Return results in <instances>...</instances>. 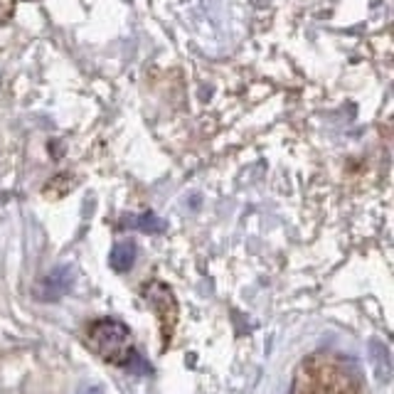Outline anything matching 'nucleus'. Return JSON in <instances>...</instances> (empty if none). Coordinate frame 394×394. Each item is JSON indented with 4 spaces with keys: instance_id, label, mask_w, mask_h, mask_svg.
<instances>
[{
    "instance_id": "obj_5",
    "label": "nucleus",
    "mask_w": 394,
    "mask_h": 394,
    "mask_svg": "<svg viewBox=\"0 0 394 394\" xmlns=\"http://www.w3.org/2000/svg\"><path fill=\"white\" fill-rule=\"evenodd\" d=\"M126 224L133 229H141V232H146V234H156L165 229V222L153 212H143V215H138V217H128Z\"/></svg>"
},
{
    "instance_id": "obj_3",
    "label": "nucleus",
    "mask_w": 394,
    "mask_h": 394,
    "mask_svg": "<svg viewBox=\"0 0 394 394\" xmlns=\"http://www.w3.org/2000/svg\"><path fill=\"white\" fill-rule=\"evenodd\" d=\"M369 360H372V372L374 379L379 384H389L392 382V355H389V348L384 340H369Z\"/></svg>"
},
{
    "instance_id": "obj_1",
    "label": "nucleus",
    "mask_w": 394,
    "mask_h": 394,
    "mask_svg": "<svg viewBox=\"0 0 394 394\" xmlns=\"http://www.w3.org/2000/svg\"><path fill=\"white\" fill-rule=\"evenodd\" d=\"M89 343L91 348L99 353V358H104L107 362L116 365V367H126L131 372H151V365L138 355V350L133 348L131 330L126 328V323L116 318H99L89 325Z\"/></svg>"
},
{
    "instance_id": "obj_4",
    "label": "nucleus",
    "mask_w": 394,
    "mask_h": 394,
    "mask_svg": "<svg viewBox=\"0 0 394 394\" xmlns=\"http://www.w3.org/2000/svg\"><path fill=\"white\" fill-rule=\"evenodd\" d=\"M136 257H138L136 244H133V242H121V244H116V247H114L111 259H109V261H111L114 271L126 273V271H131V269H133V264H136Z\"/></svg>"
},
{
    "instance_id": "obj_2",
    "label": "nucleus",
    "mask_w": 394,
    "mask_h": 394,
    "mask_svg": "<svg viewBox=\"0 0 394 394\" xmlns=\"http://www.w3.org/2000/svg\"><path fill=\"white\" fill-rule=\"evenodd\" d=\"M74 286V269L72 266H55L40 283L37 299L45 304H55V301L64 299L69 288Z\"/></svg>"
},
{
    "instance_id": "obj_6",
    "label": "nucleus",
    "mask_w": 394,
    "mask_h": 394,
    "mask_svg": "<svg viewBox=\"0 0 394 394\" xmlns=\"http://www.w3.org/2000/svg\"><path fill=\"white\" fill-rule=\"evenodd\" d=\"M79 394H104V389L102 387H86V389H81Z\"/></svg>"
}]
</instances>
